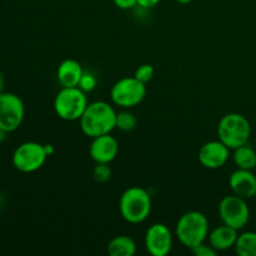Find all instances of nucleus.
Returning <instances> with one entry per match:
<instances>
[{
	"mask_svg": "<svg viewBox=\"0 0 256 256\" xmlns=\"http://www.w3.org/2000/svg\"><path fill=\"white\" fill-rule=\"evenodd\" d=\"M110 164H96L92 169V178L98 184H104L112 179V168Z\"/></svg>",
	"mask_w": 256,
	"mask_h": 256,
	"instance_id": "aec40b11",
	"label": "nucleus"
},
{
	"mask_svg": "<svg viewBox=\"0 0 256 256\" xmlns=\"http://www.w3.org/2000/svg\"><path fill=\"white\" fill-rule=\"evenodd\" d=\"M232 160L238 169L254 170L256 168V150L249 144L242 145V146L234 149Z\"/></svg>",
	"mask_w": 256,
	"mask_h": 256,
	"instance_id": "f3484780",
	"label": "nucleus"
},
{
	"mask_svg": "<svg viewBox=\"0 0 256 256\" xmlns=\"http://www.w3.org/2000/svg\"><path fill=\"white\" fill-rule=\"evenodd\" d=\"M209 220L206 215L198 210H192L178 220L175 225V236L188 249L206 242L209 236Z\"/></svg>",
	"mask_w": 256,
	"mask_h": 256,
	"instance_id": "7ed1b4c3",
	"label": "nucleus"
},
{
	"mask_svg": "<svg viewBox=\"0 0 256 256\" xmlns=\"http://www.w3.org/2000/svg\"><path fill=\"white\" fill-rule=\"evenodd\" d=\"M178 2H180V4H189V2H192V0H176Z\"/></svg>",
	"mask_w": 256,
	"mask_h": 256,
	"instance_id": "c85d7f7f",
	"label": "nucleus"
},
{
	"mask_svg": "<svg viewBox=\"0 0 256 256\" xmlns=\"http://www.w3.org/2000/svg\"><path fill=\"white\" fill-rule=\"evenodd\" d=\"M89 105L86 92L80 88H62L54 99L55 114L65 122H76Z\"/></svg>",
	"mask_w": 256,
	"mask_h": 256,
	"instance_id": "39448f33",
	"label": "nucleus"
},
{
	"mask_svg": "<svg viewBox=\"0 0 256 256\" xmlns=\"http://www.w3.org/2000/svg\"><path fill=\"white\" fill-rule=\"evenodd\" d=\"M138 119L132 112L124 109L116 112V129L122 132H132L136 128Z\"/></svg>",
	"mask_w": 256,
	"mask_h": 256,
	"instance_id": "6ab92c4d",
	"label": "nucleus"
},
{
	"mask_svg": "<svg viewBox=\"0 0 256 256\" xmlns=\"http://www.w3.org/2000/svg\"><path fill=\"white\" fill-rule=\"evenodd\" d=\"M155 70L154 66L150 64H142L140 66H138V69L135 70L134 76L136 78L139 82H144V84H148L149 82H152V78H154Z\"/></svg>",
	"mask_w": 256,
	"mask_h": 256,
	"instance_id": "412c9836",
	"label": "nucleus"
},
{
	"mask_svg": "<svg viewBox=\"0 0 256 256\" xmlns=\"http://www.w3.org/2000/svg\"><path fill=\"white\" fill-rule=\"evenodd\" d=\"M116 112L109 102L102 100L89 102L79 120L82 134L90 139L112 134V130L116 129Z\"/></svg>",
	"mask_w": 256,
	"mask_h": 256,
	"instance_id": "f257e3e1",
	"label": "nucleus"
},
{
	"mask_svg": "<svg viewBox=\"0 0 256 256\" xmlns=\"http://www.w3.org/2000/svg\"><path fill=\"white\" fill-rule=\"evenodd\" d=\"M238 236L239 234H238L236 229L222 224L209 232L208 240H209V244L219 252L232 249L235 246Z\"/></svg>",
	"mask_w": 256,
	"mask_h": 256,
	"instance_id": "2eb2a0df",
	"label": "nucleus"
},
{
	"mask_svg": "<svg viewBox=\"0 0 256 256\" xmlns=\"http://www.w3.org/2000/svg\"><path fill=\"white\" fill-rule=\"evenodd\" d=\"M96 84H98L96 76H95L92 72H85L84 70V74H82V79H80V82L79 85H78V88H80L82 92H90L96 88Z\"/></svg>",
	"mask_w": 256,
	"mask_h": 256,
	"instance_id": "4be33fe9",
	"label": "nucleus"
},
{
	"mask_svg": "<svg viewBox=\"0 0 256 256\" xmlns=\"http://www.w3.org/2000/svg\"><path fill=\"white\" fill-rule=\"evenodd\" d=\"M172 230L162 222H155L148 228L144 236V245L146 252L152 256H166L172 248Z\"/></svg>",
	"mask_w": 256,
	"mask_h": 256,
	"instance_id": "9d476101",
	"label": "nucleus"
},
{
	"mask_svg": "<svg viewBox=\"0 0 256 256\" xmlns=\"http://www.w3.org/2000/svg\"><path fill=\"white\" fill-rule=\"evenodd\" d=\"M162 0H138V6L142 9H152L156 6Z\"/></svg>",
	"mask_w": 256,
	"mask_h": 256,
	"instance_id": "393cba45",
	"label": "nucleus"
},
{
	"mask_svg": "<svg viewBox=\"0 0 256 256\" xmlns=\"http://www.w3.org/2000/svg\"><path fill=\"white\" fill-rule=\"evenodd\" d=\"M82 74H84V69L82 64L74 59H66L62 62L56 70L58 82L62 88L78 86Z\"/></svg>",
	"mask_w": 256,
	"mask_h": 256,
	"instance_id": "4468645a",
	"label": "nucleus"
},
{
	"mask_svg": "<svg viewBox=\"0 0 256 256\" xmlns=\"http://www.w3.org/2000/svg\"><path fill=\"white\" fill-rule=\"evenodd\" d=\"M25 106L20 96L12 92H0V128L5 132H15L22 124Z\"/></svg>",
	"mask_w": 256,
	"mask_h": 256,
	"instance_id": "1a4fd4ad",
	"label": "nucleus"
},
{
	"mask_svg": "<svg viewBox=\"0 0 256 256\" xmlns=\"http://www.w3.org/2000/svg\"><path fill=\"white\" fill-rule=\"evenodd\" d=\"M192 250V252L196 256H215L218 254L216 250L210 244H205V242H202V244L194 246Z\"/></svg>",
	"mask_w": 256,
	"mask_h": 256,
	"instance_id": "5701e85b",
	"label": "nucleus"
},
{
	"mask_svg": "<svg viewBox=\"0 0 256 256\" xmlns=\"http://www.w3.org/2000/svg\"><path fill=\"white\" fill-rule=\"evenodd\" d=\"M114 5L122 10H130L138 6V0H112Z\"/></svg>",
	"mask_w": 256,
	"mask_h": 256,
	"instance_id": "b1692460",
	"label": "nucleus"
},
{
	"mask_svg": "<svg viewBox=\"0 0 256 256\" xmlns=\"http://www.w3.org/2000/svg\"><path fill=\"white\" fill-rule=\"evenodd\" d=\"M44 148H45V152H46L48 156H52V155L54 154L55 149H54V146H52V144H45Z\"/></svg>",
	"mask_w": 256,
	"mask_h": 256,
	"instance_id": "a878e982",
	"label": "nucleus"
},
{
	"mask_svg": "<svg viewBox=\"0 0 256 256\" xmlns=\"http://www.w3.org/2000/svg\"><path fill=\"white\" fill-rule=\"evenodd\" d=\"M119 154V142L112 134L92 138L89 155L96 164H110Z\"/></svg>",
	"mask_w": 256,
	"mask_h": 256,
	"instance_id": "f8f14e48",
	"label": "nucleus"
},
{
	"mask_svg": "<svg viewBox=\"0 0 256 256\" xmlns=\"http://www.w3.org/2000/svg\"><path fill=\"white\" fill-rule=\"evenodd\" d=\"M136 249V242L128 235H118L112 238L106 248L110 256H134Z\"/></svg>",
	"mask_w": 256,
	"mask_h": 256,
	"instance_id": "dca6fc26",
	"label": "nucleus"
},
{
	"mask_svg": "<svg viewBox=\"0 0 256 256\" xmlns=\"http://www.w3.org/2000/svg\"><path fill=\"white\" fill-rule=\"evenodd\" d=\"M229 186L232 194L252 199L256 196V175L252 170L236 169L229 176Z\"/></svg>",
	"mask_w": 256,
	"mask_h": 256,
	"instance_id": "ddd939ff",
	"label": "nucleus"
},
{
	"mask_svg": "<svg viewBox=\"0 0 256 256\" xmlns=\"http://www.w3.org/2000/svg\"><path fill=\"white\" fill-rule=\"evenodd\" d=\"M230 158V149L222 142L212 140L200 148L198 159L205 169L216 170L224 166Z\"/></svg>",
	"mask_w": 256,
	"mask_h": 256,
	"instance_id": "9b49d317",
	"label": "nucleus"
},
{
	"mask_svg": "<svg viewBox=\"0 0 256 256\" xmlns=\"http://www.w3.org/2000/svg\"><path fill=\"white\" fill-rule=\"evenodd\" d=\"M146 96V84L135 76H125L118 80L110 89L112 104L122 109H132L142 104Z\"/></svg>",
	"mask_w": 256,
	"mask_h": 256,
	"instance_id": "423d86ee",
	"label": "nucleus"
},
{
	"mask_svg": "<svg viewBox=\"0 0 256 256\" xmlns=\"http://www.w3.org/2000/svg\"><path fill=\"white\" fill-rule=\"evenodd\" d=\"M2 89H4V76L0 72V92H2Z\"/></svg>",
	"mask_w": 256,
	"mask_h": 256,
	"instance_id": "cd10ccee",
	"label": "nucleus"
},
{
	"mask_svg": "<svg viewBox=\"0 0 256 256\" xmlns=\"http://www.w3.org/2000/svg\"><path fill=\"white\" fill-rule=\"evenodd\" d=\"M252 135L250 122L239 112H229L220 119L218 124V138L230 150L248 144Z\"/></svg>",
	"mask_w": 256,
	"mask_h": 256,
	"instance_id": "20e7f679",
	"label": "nucleus"
},
{
	"mask_svg": "<svg viewBox=\"0 0 256 256\" xmlns=\"http://www.w3.org/2000/svg\"><path fill=\"white\" fill-rule=\"evenodd\" d=\"M234 249L239 256H256V232H245L239 234Z\"/></svg>",
	"mask_w": 256,
	"mask_h": 256,
	"instance_id": "a211bd4d",
	"label": "nucleus"
},
{
	"mask_svg": "<svg viewBox=\"0 0 256 256\" xmlns=\"http://www.w3.org/2000/svg\"><path fill=\"white\" fill-rule=\"evenodd\" d=\"M219 216L222 224L236 229H244L250 220V209L246 199L236 194L226 195L219 204Z\"/></svg>",
	"mask_w": 256,
	"mask_h": 256,
	"instance_id": "6e6552de",
	"label": "nucleus"
},
{
	"mask_svg": "<svg viewBox=\"0 0 256 256\" xmlns=\"http://www.w3.org/2000/svg\"><path fill=\"white\" fill-rule=\"evenodd\" d=\"M152 200L149 192L142 186L125 190L119 200V212L122 219L132 225L142 224L152 214Z\"/></svg>",
	"mask_w": 256,
	"mask_h": 256,
	"instance_id": "f03ea898",
	"label": "nucleus"
},
{
	"mask_svg": "<svg viewBox=\"0 0 256 256\" xmlns=\"http://www.w3.org/2000/svg\"><path fill=\"white\" fill-rule=\"evenodd\" d=\"M48 158L44 145L36 142H26L14 150L12 162L20 172L30 174L42 169Z\"/></svg>",
	"mask_w": 256,
	"mask_h": 256,
	"instance_id": "0eeeda50",
	"label": "nucleus"
},
{
	"mask_svg": "<svg viewBox=\"0 0 256 256\" xmlns=\"http://www.w3.org/2000/svg\"><path fill=\"white\" fill-rule=\"evenodd\" d=\"M8 134H9V132H5L4 129H2V128H0V142H2L5 139H6Z\"/></svg>",
	"mask_w": 256,
	"mask_h": 256,
	"instance_id": "bb28decb",
	"label": "nucleus"
}]
</instances>
